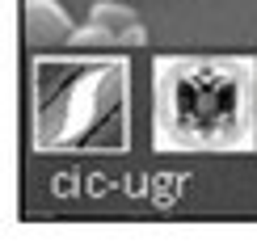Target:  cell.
I'll list each match as a JSON object with an SVG mask.
<instances>
[{
    "label": "cell",
    "mask_w": 257,
    "mask_h": 244,
    "mask_svg": "<svg viewBox=\"0 0 257 244\" xmlns=\"http://www.w3.org/2000/svg\"><path fill=\"white\" fill-rule=\"evenodd\" d=\"M26 34L34 47H42V42H59V38H72V21L68 13L55 5V0H26Z\"/></svg>",
    "instance_id": "cell-1"
},
{
    "label": "cell",
    "mask_w": 257,
    "mask_h": 244,
    "mask_svg": "<svg viewBox=\"0 0 257 244\" xmlns=\"http://www.w3.org/2000/svg\"><path fill=\"white\" fill-rule=\"evenodd\" d=\"M89 21H97V26H105L114 38L122 42V34L131 26H139V17H135V9H126V5H114V0H105V5H93V13Z\"/></svg>",
    "instance_id": "cell-2"
}]
</instances>
